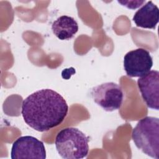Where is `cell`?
<instances>
[{
  "label": "cell",
  "mask_w": 159,
  "mask_h": 159,
  "mask_svg": "<svg viewBox=\"0 0 159 159\" xmlns=\"http://www.w3.org/2000/svg\"><path fill=\"white\" fill-rule=\"evenodd\" d=\"M137 85L143 100L148 107L159 109V72L151 70L137 80Z\"/></svg>",
  "instance_id": "52a82bcc"
},
{
  "label": "cell",
  "mask_w": 159,
  "mask_h": 159,
  "mask_svg": "<svg viewBox=\"0 0 159 159\" xmlns=\"http://www.w3.org/2000/svg\"><path fill=\"white\" fill-rule=\"evenodd\" d=\"M91 96L96 104L107 112L119 109L124 99L121 86L114 82H107L93 87Z\"/></svg>",
  "instance_id": "277c9868"
},
{
  "label": "cell",
  "mask_w": 159,
  "mask_h": 159,
  "mask_svg": "<svg viewBox=\"0 0 159 159\" xmlns=\"http://www.w3.org/2000/svg\"><path fill=\"white\" fill-rule=\"evenodd\" d=\"M152 66L150 53L143 48L129 51L124 57V68L130 77H141L150 71Z\"/></svg>",
  "instance_id": "8992f818"
},
{
  "label": "cell",
  "mask_w": 159,
  "mask_h": 159,
  "mask_svg": "<svg viewBox=\"0 0 159 159\" xmlns=\"http://www.w3.org/2000/svg\"><path fill=\"white\" fill-rule=\"evenodd\" d=\"M11 158L12 159H45L46 151L44 144L33 136L20 137L12 143Z\"/></svg>",
  "instance_id": "5b68a950"
},
{
  "label": "cell",
  "mask_w": 159,
  "mask_h": 159,
  "mask_svg": "<svg viewBox=\"0 0 159 159\" xmlns=\"http://www.w3.org/2000/svg\"><path fill=\"white\" fill-rule=\"evenodd\" d=\"M68 106L63 97L51 89L38 90L24 99L21 113L25 122L39 132H46L65 119Z\"/></svg>",
  "instance_id": "6da1fadb"
},
{
  "label": "cell",
  "mask_w": 159,
  "mask_h": 159,
  "mask_svg": "<svg viewBox=\"0 0 159 159\" xmlns=\"http://www.w3.org/2000/svg\"><path fill=\"white\" fill-rule=\"evenodd\" d=\"M132 138L135 146L147 155L158 159L159 119L147 116L140 119L133 129Z\"/></svg>",
  "instance_id": "3957f363"
},
{
  "label": "cell",
  "mask_w": 159,
  "mask_h": 159,
  "mask_svg": "<svg viewBox=\"0 0 159 159\" xmlns=\"http://www.w3.org/2000/svg\"><path fill=\"white\" fill-rule=\"evenodd\" d=\"M132 20L137 27L155 29L159 20L158 7L149 1L137 11Z\"/></svg>",
  "instance_id": "ba28073f"
},
{
  "label": "cell",
  "mask_w": 159,
  "mask_h": 159,
  "mask_svg": "<svg viewBox=\"0 0 159 159\" xmlns=\"http://www.w3.org/2000/svg\"><path fill=\"white\" fill-rule=\"evenodd\" d=\"M89 139L75 127L61 130L55 140L56 149L65 159H81L87 157L89 152Z\"/></svg>",
  "instance_id": "7a4b0ae2"
},
{
  "label": "cell",
  "mask_w": 159,
  "mask_h": 159,
  "mask_svg": "<svg viewBox=\"0 0 159 159\" xmlns=\"http://www.w3.org/2000/svg\"><path fill=\"white\" fill-rule=\"evenodd\" d=\"M53 34L61 40L72 39L78 30V24L76 20L70 16H61L58 17L52 25Z\"/></svg>",
  "instance_id": "9c48e42d"
}]
</instances>
